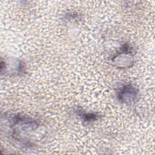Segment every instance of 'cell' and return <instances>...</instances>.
Listing matches in <instances>:
<instances>
[{
    "instance_id": "cell-1",
    "label": "cell",
    "mask_w": 155,
    "mask_h": 155,
    "mask_svg": "<svg viewBox=\"0 0 155 155\" xmlns=\"http://www.w3.org/2000/svg\"><path fill=\"white\" fill-rule=\"evenodd\" d=\"M12 136L14 139L24 145H33V140L36 141L39 124L36 121L23 116H15L12 118Z\"/></svg>"
},
{
    "instance_id": "cell-2",
    "label": "cell",
    "mask_w": 155,
    "mask_h": 155,
    "mask_svg": "<svg viewBox=\"0 0 155 155\" xmlns=\"http://www.w3.org/2000/svg\"><path fill=\"white\" fill-rule=\"evenodd\" d=\"M133 59V53L131 46L128 44H125L120 48V50L113 57L112 62L116 66L119 67L122 63L121 68H127L125 61L127 62L128 67L131 66Z\"/></svg>"
},
{
    "instance_id": "cell-3",
    "label": "cell",
    "mask_w": 155,
    "mask_h": 155,
    "mask_svg": "<svg viewBox=\"0 0 155 155\" xmlns=\"http://www.w3.org/2000/svg\"><path fill=\"white\" fill-rule=\"evenodd\" d=\"M139 91L137 89L131 84L123 85L119 90L117 97L119 101L127 104H131L137 101Z\"/></svg>"
},
{
    "instance_id": "cell-4",
    "label": "cell",
    "mask_w": 155,
    "mask_h": 155,
    "mask_svg": "<svg viewBox=\"0 0 155 155\" xmlns=\"http://www.w3.org/2000/svg\"><path fill=\"white\" fill-rule=\"evenodd\" d=\"M78 112H79V115L81 116L82 117H83V119L86 122H90L92 120H94L97 119V116L94 113H87L82 110H78Z\"/></svg>"
}]
</instances>
